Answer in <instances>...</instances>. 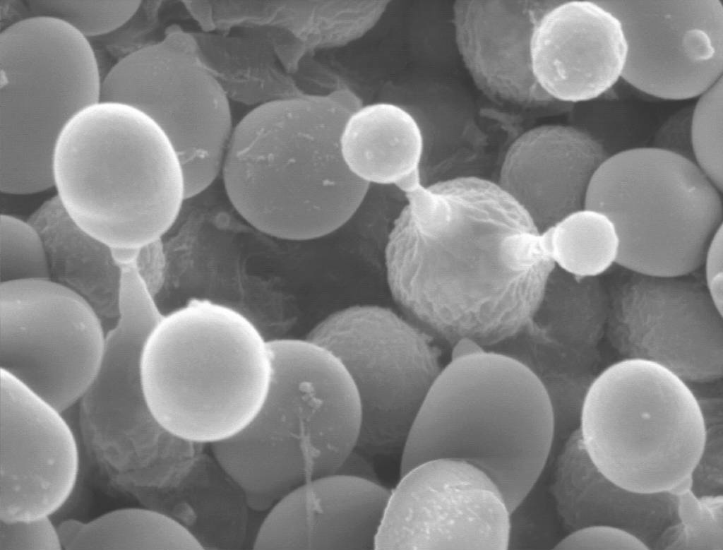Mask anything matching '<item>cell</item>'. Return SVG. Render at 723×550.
Here are the masks:
<instances>
[{
	"instance_id": "6da1fadb",
	"label": "cell",
	"mask_w": 723,
	"mask_h": 550,
	"mask_svg": "<svg viewBox=\"0 0 723 550\" xmlns=\"http://www.w3.org/2000/svg\"><path fill=\"white\" fill-rule=\"evenodd\" d=\"M400 189L407 204L385 249L402 316L437 342L484 349L522 330L556 265L548 232L496 182L463 178Z\"/></svg>"
},
{
	"instance_id": "7a4b0ae2",
	"label": "cell",
	"mask_w": 723,
	"mask_h": 550,
	"mask_svg": "<svg viewBox=\"0 0 723 550\" xmlns=\"http://www.w3.org/2000/svg\"><path fill=\"white\" fill-rule=\"evenodd\" d=\"M553 443L551 408L539 380L513 358L484 350L443 368L402 450L400 476L434 459L467 462L496 484L511 514Z\"/></svg>"
},
{
	"instance_id": "3957f363",
	"label": "cell",
	"mask_w": 723,
	"mask_h": 550,
	"mask_svg": "<svg viewBox=\"0 0 723 550\" xmlns=\"http://www.w3.org/2000/svg\"><path fill=\"white\" fill-rule=\"evenodd\" d=\"M56 196L73 222L112 249L161 239L186 198L167 137L132 104L100 100L66 124L54 153Z\"/></svg>"
},
{
	"instance_id": "277c9868",
	"label": "cell",
	"mask_w": 723,
	"mask_h": 550,
	"mask_svg": "<svg viewBox=\"0 0 723 550\" xmlns=\"http://www.w3.org/2000/svg\"><path fill=\"white\" fill-rule=\"evenodd\" d=\"M269 340L239 311L193 299L163 315L141 357L143 388L158 424L192 444L243 430L266 396Z\"/></svg>"
},
{
	"instance_id": "5b68a950",
	"label": "cell",
	"mask_w": 723,
	"mask_h": 550,
	"mask_svg": "<svg viewBox=\"0 0 723 550\" xmlns=\"http://www.w3.org/2000/svg\"><path fill=\"white\" fill-rule=\"evenodd\" d=\"M0 190L54 186V153L68 120L101 99L102 79L87 37L59 19L32 16L0 34Z\"/></svg>"
},
{
	"instance_id": "8992f818",
	"label": "cell",
	"mask_w": 723,
	"mask_h": 550,
	"mask_svg": "<svg viewBox=\"0 0 723 550\" xmlns=\"http://www.w3.org/2000/svg\"><path fill=\"white\" fill-rule=\"evenodd\" d=\"M222 174L239 214L261 232L287 240L337 230L370 185L351 172L342 153L313 150L276 100L257 105L235 126Z\"/></svg>"
},
{
	"instance_id": "52a82bcc",
	"label": "cell",
	"mask_w": 723,
	"mask_h": 550,
	"mask_svg": "<svg viewBox=\"0 0 723 550\" xmlns=\"http://www.w3.org/2000/svg\"><path fill=\"white\" fill-rule=\"evenodd\" d=\"M580 430L602 474L642 493L689 484L705 437L688 384L657 364L636 359L600 371L586 397Z\"/></svg>"
},
{
	"instance_id": "ba28073f",
	"label": "cell",
	"mask_w": 723,
	"mask_h": 550,
	"mask_svg": "<svg viewBox=\"0 0 723 550\" xmlns=\"http://www.w3.org/2000/svg\"><path fill=\"white\" fill-rule=\"evenodd\" d=\"M585 207L614 223L616 263L649 275L697 270L722 225L721 192L696 164L652 146L609 156L592 177Z\"/></svg>"
},
{
	"instance_id": "9c48e42d",
	"label": "cell",
	"mask_w": 723,
	"mask_h": 550,
	"mask_svg": "<svg viewBox=\"0 0 723 550\" xmlns=\"http://www.w3.org/2000/svg\"><path fill=\"white\" fill-rule=\"evenodd\" d=\"M306 338L333 353L353 381L361 410L355 448L369 455L402 450L443 369L435 339L392 309L369 304L329 314Z\"/></svg>"
},
{
	"instance_id": "30bf717a",
	"label": "cell",
	"mask_w": 723,
	"mask_h": 550,
	"mask_svg": "<svg viewBox=\"0 0 723 550\" xmlns=\"http://www.w3.org/2000/svg\"><path fill=\"white\" fill-rule=\"evenodd\" d=\"M101 100L132 104L157 124L178 158L186 198L222 172L235 127L229 95L193 35L172 30L127 54L102 78Z\"/></svg>"
},
{
	"instance_id": "8fae6325",
	"label": "cell",
	"mask_w": 723,
	"mask_h": 550,
	"mask_svg": "<svg viewBox=\"0 0 723 550\" xmlns=\"http://www.w3.org/2000/svg\"><path fill=\"white\" fill-rule=\"evenodd\" d=\"M360 421L356 388L340 361L286 348L273 356L266 396L241 436L304 484L336 472L356 447Z\"/></svg>"
},
{
	"instance_id": "7c38bea8",
	"label": "cell",
	"mask_w": 723,
	"mask_h": 550,
	"mask_svg": "<svg viewBox=\"0 0 723 550\" xmlns=\"http://www.w3.org/2000/svg\"><path fill=\"white\" fill-rule=\"evenodd\" d=\"M106 334L91 304L51 278L0 282V368L63 412L98 369Z\"/></svg>"
},
{
	"instance_id": "4fadbf2b",
	"label": "cell",
	"mask_w": 723,
	"mask_h": 550,
	"mask_svg": "<svg viewBox=\"0 0 723 550\" xmlns=\"http://www.w3.org/2000/svg\"><path fill=\"white\" fill-rule=\"evenodd\" d=\"M683 277L626 270L608 289L605 335L623 359L657 364L687 383L721 380L722 313L705 287Z\"/></svg>"
},
{
	"instance_id": "5bb4252c",
	"label": "cell",
	"mask_w": 723,
	"mask_h": 550,
	"mask_svg": "<svg viewBox=\"0 0 723 550\" xmlns=\"http://www.w3.org/2000/svg\"><path fill=\"white\" fill-rule=\"evenodd\" d=\"M391 491L375 549H486L509 546L510 513L496 484L458 460L434 459Z\"/></svg>"
},
{
	"instance_id": "9a60e30c",
	"label": "cell",
	"mask_w": 723,
	"mask_h": 550,
	"mask_svg": "<svg viewBox=\"0 0 723 550\" xmlns=\"http://www.w3.org/2000/svg\"><path fill=\"white\" fill-rule=\"evenodd\" d=\"M621 20L628 54L622 78L667 100L699 97L723 72L720 0H596Z\"/></svg>"
},
{
	"instance_id": "2e32d148",
	"label": "cell",
	"mask_w": 723,
	"mask_h": 550,
	"mask_svg": "<svg viewBox=\"0 0 723 550\" xmlns=\"http://www.w3.org/2000/svg\"><path fill=\"white\" fill-rule=\"evenodd\" d=\"M0 376V520L50 516L77 481L75 436L61 412L6 371Z\"/></svg>"
},
{
	"instance_id": "e0dca14e",
	"label": "cell",
	"mask_w": 723,
	"mask_h": 550,
	"mask_svg": "<svg viewBox=\"0 0 723 550\" xmlns=\"http://www.w3.org/2000/svg\"><path fill=\"white\" fill-rule=\"evenodd\" d=\"M530 53L541 88L558 102L579 104L622 78L628 45L621 20L596 0L561 1L538 23Z\"/></svg>"
},
{
	"instance_id": "ac0fdd59",
	"label": "cell",
	"mask_w": 723,
	"mask_h": 550,
	"mask_svg": "<svg viewBox=\"0 0 723 550\" xmlns=\"http://www.w3.org/2000/svg\"><path fill=\"white\" fill-rule=\"evenodd\" d=\"M561 1L458 0L453 22L458 49L477 88L518 109L562 106L539 85L531 41L544 14Z\"/></svg>"
},
{
	"instance_id": "d6986e66",
	"label": "cell",
	"mask_w": 723,
	"mask_h": 550,
	"mask_svg": "<svg viewBox=\"0 0 723 550\" xmlns=\"http://www.w3.org/2000/svg\"><path fill=\"white\" fill-rule=\"evenodd\" d=\"M390 493L378 482L335 473L312 479L269 509L253 549H375Z\"/></svg>"
},
{
	"instance_id": "ffe728a7",
	"label": "cell",
	"mask_w": 723,
	"mask_h": 550,
	"mask_svg": "<svg viewBox=\"0 0 723 550\" xmlns=\"http://www.w3.org/2000/svg\"><path fill=\"white\" fill-rule=\"evenodd\" d=\"M609 156L573 125H542L509 145L497 184L543 234L585 207L592 177Z\"/></svg>"
},
{
	"instance_id": "44dd1931",
	"label": "cell",
	"mask_w": 723,
	"mask_h": 550,
	"mask_svg": "<svg viewBox=\"0 0 723 550\" xmlns=\"http://www.w3.org/2000/svg\"><path fill=\"white\" fill-rule=\"evenodd\" d=\"M551 493L562 525L569 532L589 525L614 526L652 549L664 530L679 521L675 491L642 493L617 484L590 459L580 428L563 443Z\"/></svg>"
},
{
	"instance_id": "7402d4cb",
	"label": "cell",
	"mask_w": 723,
	"mask_h": 550,
	"mask_svg": "<svg viewBox=\"0 0 723 550\" xmlns=\"http://www.w3.org/2000/svg\"><path fill=\"white\" fill-rule=\"evenodd\" d=\"M345 162L363 181L399 186L421 174L424 142L414 119L398 106L380 103L354 113L340 136Z\"/></svg>"
},
{
	"instance_id": "603a6c76",
	"label": "cell",
	"mask_w": 723,
	"mask_h": 550,
	"mask_svg": "<svg viewBox=\"0 0 723 550\" xmlns=\"http://www.w3.org/2000/svg\"><path fill=\"white\" fill-rule=\"evenodd\" d=\"M609 301L608 289L599 277L576 276L556 265L525 330L546 345L597 347L605 335Z\"/></svg>"
},
{
	"instance_id": "cb8c5ba5",
	"label": "cell",
	"mask_w": 723,
	"mask_h": 550,
	"mask_svg": "<svg viewBox=\"0 0 723 550\" xmlns=\"http://www.w3.org/2000/svg\"><path fill=\"white\" fill-rule=\"evenodd\" d=\"M56 527L63 549L66 550L205 549L183 523L151 509H117L87 522L68 519Z\"/></svg>"
},
{
	"instance_id": "d4e9b609",
	"label": "cell",
	"mask_w": 723,
	"mask_h": 550,
	"mask_svg": "<svg viewBox=\"0 0 723 550\" xmlns=\"http://www.w3.org/2000/svg\"><path fill=\"white\" fill-rule=\"evenodd\" d=\"M597 347L547 350L531 366L548 397L554 420V441L564 442L580 428L587 393L600 373Z\"/></svg>"
},
{
	"instance_id": "484cf974",
	"label": "cell",
	"mask_w": 723,
	"mask_h": 550,
	"mask_svg": "<svg viewBox=\"0 0 723 550\" xmlns=\"http://www.w3.org/2000/svg\"><path fill=\"white\" fill-rule=\"evenodd\" d=\"M555 264L579 277H599L616 263L620 241L604 213L584 207L548 230Z\"/></svg>"
},
{
	"instance_id": "4316f807",
	"label": "cell",
	"mask_w": 723,
	"mask_h": 550,
	"mask_svg": "<svg viewBox=\"0 0 723 550\" xmlns=\"http://www.w3.org/2000/svg\"><path fill=\"white\" fill-rule=\"evenodd\" d=\"M675 492L679 521L664 530L652 549L722 550L723 495L698 497L690 486Z\"/></svg>"
},
{
	"instance_id": "83f0119b",
	"label": "cell",
	"mask_w": 723,
	"mask_h": 550,
	"mask_svg": "<svg viewBox=\"0 0 723 550\" xmlns=\"http://www.w3.org/2000/svg\"><path fill=\"white\" fill-rule=\"evenodd\" d=\"M572 119V125L594 139L609 156L640 147L647 131L641 113L619 100L597 98L579 103Z\"/></svg>"
},
{
	"instance_id": "f1b7e54d",
	"label": "cell",
	"mask_w": 723,
	"mask_h": 550,
	"mask_svg": "<svg viewBox=\"0 0 723 550\" xmlns=\"http://www.w3.org/2000/svg\"><path fill=\"white\" fill-rule=\"evenodd\" d=\"M719 381L691 386L705 428L703 448L690 476V489L698 497L723 495V400Z\"/></svg>"
},
{
	"instance_id": "f546056e",
	"label": "cell",
	"mask_w": 723,
	"mask_h": 550,
	"mask_svg": "<svg viewBox=\"0 0 723 550\" xmlns=\"http://www.w3.org/2000/svg\"><path fill=\"white\" fill-rule=\"evenodd\" d=\"M43 239L33 225L15 216H0V282L51 278Z\"/></svg>"
},
{
	"instance_id": "4dcf8cb0",
	"label": "cell",
	"mask_w": 723,
	"mask_h": 550,
	"mask_svg": "<svg viewBox=\"0 0 723 550\" xmlns=\"http://www.w3.org/2000/svg\"><path fill=\"white\" fill-rule=\"evenodd\" d=\"M34 16L59 19L88 39L110 32L130 20L141 6L137 0H34Z\"/></svg>"
},
{
	"instance_id": "1f68e13d",
	"label": "cell",
	"mask_w": 723,
	"mask_h": 550,
	"mask_svg": "<svg viewBox=\"0 0 723 550\" xmlns=\"http://www.w3.org/2000/svg\"><path fill=\"white\" fill-rule=\"evenodd\" d=\"M723 78L699 96L693 105L691 140L694 162L722 193Z\"/></svg>"
},
{
	"instance_id": "d6a6232c",
	"label": "cell",
	"mask_w": 723,
	"mask_h": 550,
	"mask_svg": "<svg viewBox=\"0 0 723 550\" xmlns=\"http://www.w3.org/2000/svg\"><path fill=\"white\" fill-rule=\"evenodd\" d=\"M63 546L49 516L31 520H0V550H61Z\"/></svg>"
},
{
	"instance_id": "836d02e7",
	"label": "cell",
	"mask_w": 723,
	"mask_h": 550,
	"mask_svg": "<svg viewBox=\"0 0 723 550\" xmlns=\"http://www.w3.org/2000/svg\"><path fill=\"white\" fill-rule=\"evenodd\" d=\"M554 549L649 550V548L637 537L623 529L594 525L569 532L555 545Z\"/></svg>"
},
{
	"instance_id": "e575fe53",
	"label": "cell",
	"mask_w": 723,
	"mask_h": 550,
	"mask_svg": "<svg viewBox=\"0 0 723 550\" xmlns=\"http://www.w3.org/2000/svg\"><path fill=\"white\" fill-rule=\"evenodd\" d=\"M693 110V105L686 106L669 116L657 128L651 146L694 162L691 140Z\"/></svg>"
},
{
	"instance_id": "d590c367",
	"label": "cell",
	"mask_w": 723,
	"mask_h": 550,
	"mask_svg": "<svg viewBox=\"0 0 723 550\" xmlns=\"http://www.w3.org/2000/svg\"><path fill=\"white\" fill-rule=\"evenodd\" d=\"M722 225L715 232L707 247L705 264L706 289L722 313L723 309V237Z\"/></svg>"
},
{
	"instance_id": "8d00e7d4",
	"label": "cell",
	"mask_w": 723,
	"mask_h": 550,
	"mask_svg": "<svg viewBox=\"0 0 723 550\" xmlns=\"http://www.w3.org/2000/svg\"><path fill=\"white\" fill-rule=\"evenodd\" d=\"M365 453L354 448L345 458L335 474L378 482L372 463Z\"/></svg>"
},
{
	"instance_id": "74e56055",
	"label": "cell",
	"mask_w": 723,
	"mask_h": 550,
	"mask_svg": "<svg viewBox=\"0 0 723 550\" xmlns=\"http://www.w3.org/2000/svg\"><path fill=\"white\" fill-rule=\"evenodd\" d=\"M451 360L484 351L481 345L470 339L462 338L452 346Z\"/></svg>"
}]
</instances>
